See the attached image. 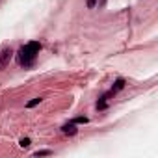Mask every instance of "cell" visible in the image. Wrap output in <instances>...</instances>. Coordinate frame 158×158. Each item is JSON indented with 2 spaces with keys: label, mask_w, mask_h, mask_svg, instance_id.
I'll use <instances>...</instances> for the list:
<instances>
[{
  "label": "cell",
  "mask_w": 158,
  "mask_h": 158,
  "mask_svg": "<svg viewBox=\"0 0 158 158\" xmlns=\"http://www.w3.org/2000/svg\"><path fill=\"white\" fill-rule=\"evenodd\" d=\"M39 50H41V45H39L37 41H32V43L24 45V47L19 50V60H20V63H22V65H32L34 60H35V56L39 54Z\"/></svg>",
  "instance_id": "cell-1"
},
{
  "label": "cell",
  "mask_w": 158,
  "mask_h": 158,
  "mask_svg": "<svg viewBox=\"0 0 158 158\" xmlns=\"http://www.w3.org/2000/svg\"><path fill=\"white\" fill-rule=\"evenodd\" d=\"M49 154H52V151H37L35 152V156H49Z\"/></svg>",
  "instance_id": "cell-9"
},
{
  "label": "cell",
  "mask_w": 158,
  "mask_h": 158,
  "mask_svg": "<svg viewBox=\"0 0 158 158\" xmlns=\"http://www.w3.org/2000/svg\"><path fill=\"white\" fill-rule=\"evenodd\" d=\"M39 102H41V99H39V97H37V99H32V101L26 104V108H34V106H37Z\"/></svg>",
  "instance_id": "cell-5"
},
{
  "label": "cell",
  "mask_w": 158,
  "mask_h": 158,
  "mask_svg": "<svg viewBox=\"0 0 158 158\" xmlns=\"http://www.w3.org/2000/svg\"><path fill=\"white\" fill-rule=\"evenodd\" d=\"M97 4V0H87V8H95Z\"/></svg>",
  "instance_id": "cell-10"
},
{
  "label": "cell",
  "mask_w": 158,
  "mask_h": 158,
  "mask_svg": "<svg viewBox=\"0 0 158 158\" xmlns=\"http://www.w3.org/2000/svg\"><path fill=\"white\" fill-rule=\"evenodd\" d=\"M73 123H75V125H78V123H87V117L78 116V117H75V119H73Z\"/></svg>",
  "instance_id": "cell-6"
},
{
  "label": "cell",
  "mask_w": 158,
  "mask_h": 158,
  "mask_svg": "<svg viewBox=\"0 0 158 158\" xmlns=\"http://www.w3.org/2000/svg\"><path fill=\"white\" fill-rule=\"evenodd\" d=\"M20 147H30V138H22L20 140Z\"/></svg>",
  "instance_id": "cell-8"
},
{
  "label": "cell",
  "mask_w": 158,
  "mask_h": 158,
  "mask_svg": "<svg viewBox=\"0 0 158 158\" xmlns=\"http://www.w3.org/2000/svg\"><path fill=\"white\" fill-rule=\"evenodd\" d=\"M123 87H125V80H123V78H119V80H116L114 87H112V91H114V93H116V91H121Z\"/></svg>",
  "instance_id": "cell-4"
},
{
  "label": "cell",
  "mask_w": 158,
  "mask_h": 158,
  "mask_svg": "<svg viewBox=\"0 0 158 158\" xmlns=\"http://www.w3.org/2000/svg\"><path fill=\"white\" fill-rule=\"evenodd\" d=\"M97 108H99V110H104V108H106V99H104V97L97 102Z\"/></svg>",
  "instance_id": "cell-7"
},
{
  "label": "cell",
  "mask_w": 158,
  "mask_h": 158,
  "mask_svg": "<svg viewBox=\"0 0 158 158\" xmlns=\"http://www.w3.org/2000/svg\"><path fill=\"white\" fill-rule=\"evenodd\" d=\"M61 132L67 134V136H75V134L78 132V128L75 127V123H69V125H63L61 127Z\"/></svg>",
  "instance_id": "cell-3"
},
{
  "label": "cell",
  "mask_w": 158,
  "mask_h": 158,
  "mask_svg": "<svg viewBox=\"0 0 158 158\" xmlns=\"http://www.w3.org/2000/svg\"><path fill=\"white\" fill-rule=\"evenodd\" d=\"M11 56H13V50L11 49H2V50H0V69H4V67L9 63Z\"/></svg>",
  "instance_id": "cell-2"
}]
</instances>
